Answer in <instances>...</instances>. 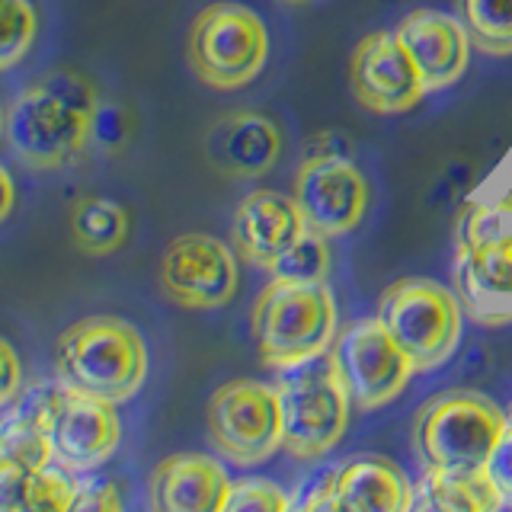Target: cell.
<instances>
[{
    "label": "cell",
    "mask_w": 512,
    "mask_h": 512,
    "mask_svg": "<svg viewBox=\"0 0 512 512\" xmlns=\"http://www.w3.org/2000/svg\"><path fill=\"white\" fill-rule=\"evenodd\" d=\"M378 320L416 372L445 365L461 340V301L432 279L394 282L378 301Z\"/></svg>",
    "instance_id": "cell-7"
},
{
    "label": "cell",
    "mask_w": 512,
    "mask_h": 512,
    "mask_svg": "<svg viewBox=\"0 0 512 512\" xmlns=\"http://www.w3.org/2000/svg\"><path fill=\"white\" fill-rule=\"evenodd\" d=\"M231 477L202 452H176L151 471L148 500L157 512H224Z\"/></svg>",
    "instance_id": "cell-18"
},
{
    "label": "cell",
    "mask_w": 512,
    "mask_h": 512,
    "mask_svg": "<svg viewBox=\"0 0 512 512\" xmlns=\"http://www.w3.org/2000/svg\"><path fill=\"white\" fill-rule=\"evenodd\" d=\"M308 231L292 196L276 189H256L244 196L231 218V240L237 256L272 276L282 256Z\"/></svg>",
    "instance_id": "cell-15"
},
{
    "label": "cell",
    "mask_w": 512,
    "mask_h": 512,
    "mask_svg": "<svg viewBox=\"0 0 512 512\" xmlns=\"http://www.w3.org/2000/svg\"><path fill=\"white\" fill-rule=\"evenodd\" d=\"M503 496L487 474H445L429 471L413 487V509L420 512H496Z\"/></svg>",
    "instance_id": "cell-21"
},
{
    "label": "cell",
    "mask_w": 512,
    "mask_h": 512,
    "mask_svg": "<svg viewBox=\"0 0 512 512\" xmlns=\"http://www.w3.org/2000/svg\"><path fill=\"white\" fill-rule=\"evenodd\" d=\"M23 391V362L10 340L0 336V413H4Z\"/></svg>",
    "instance_id": "cell-30"
},
{
    "label": "cell",
    "mask_w": 512,
    "mask_h": 512,
    "mask_svg": "<svg viewBox=\"0 0 512 512\" xmlns=\"http://www.w3.org/2000/svg\"><path fill=\"white\" fill-rule=\"evenodd\" d=\"M484 474L493 480V487L500 490L503 503L512 506V413H506V429H503L500 442H496V448H493Z\"/></svg>",
    "instance_id": "cell-29"
},
{
    "label": "cell",
    "mask_w": 512,
    "mask_h": 512,
    "mask_svg": "<svg viewBox=\"0 0 512 512\" xmlns=\"http://www.w3.org/2000/svg\"><path fill=\"white\" fill-rule=\"evenodd\" d=\"M407 512L413 509V484L394 461L378 455L346 458L330 471L327 512Z\"/></svg>",
    "instance_id": "cell-19"
},
{
    "label": "cell",
    "mask_w": 512,
    "mask_h": 512,
    "mask_svg": "<svg viewBox=\"0 0 512 512\" xmlns=\"http://www.w3.org/2000/svg\"><path fill=\"white\" fill-rule=\"evenodd\" d=\"M327 240L330 237H324V234L304 231L298 237V244L282 256L276 269H272V276L301 279V282L327 279V272H330V244Z\"/></svg>",
    "instance_id": "cell-26"
},
{
    "label": "cell",
    "mask_w": 512,
    "mask_h": 512,
    "mask_svg": "<svg viewBox=\"0 0 512 512\" xmlns=\"http://www.w3.org/2000/svg\"><path fill=\"white\" fill-rule=\"evenodd\" d=\"M74 474L58 464L20 468L0 464V512H71Z\"/></svg>",
    "instance_id": "cell-20"
},
{
    "label": "cell",
    "mask_w": 512,
    "mask_h": 512,
    "mask_svg": "<svg viewBox=\"0 0 512 512\" xmlns=\"http://www.w3.org/2000/svg\"><path fill=\"white\" fill-rule=\"evenodd\" d=\"M128 212L116 199L87 196L71 212V234L87 256H109L128 240Z\"/></svg>",
    "instance_id": "cell-22"
},
{
    "label": "cell",
    "mask_w": 512,
    "mask_h": 512,
    "mask_svg": "<svg viewBox=\"0 0 512 512\" xmlns=\"http://www.w3.org/2000/svg\"><path fill=\"white\" fill-rule=\"evenodd\" d=\"M458 285L474 317L509 324L500 314L512 301V202L474 205L458 231Z\"/></svg>",
    "instance_id": "cell-8"
},
{
    "label": "cell",
    "mask_w": 512,
    "mask_h": 512,
    "mask_svg": "<svg viewBox=\"0 0 512 512\" xmlns=\"http://www.w3.org/2000/svg\"><path fill=\"white\" fill-rule=\"evenodd\" d=\"M349 84L362 109L375 116H400L426 96V84L394 29H378L349 58Z\"/></svg>",
    "instance_id": "cell-14"
},
{
    "label": "cell",
    "mask_w": 512,
    "mask_h": 512,
    "mask_svg": "<svg viewBox=\"0 0 512 512\" xmlns=\"http://www.w3.org/2000/svg\"><path fill=\"white\" fill-rule=\"evenodd\" d=\"M157 279L164 295L186 311L228 308L240 285L237 250L212 234H180L160 253Z\"/></svg>",
    "instance_id": "cell-12"
},
{
    "label": "cell",
    "mask_w": 512,
    "mask_h": 512,
    "mask_svg": "<svg viewBox=\"0 0 512 512\" xmlns=\"http://www.w3.org/2000/svg\"><path fill=\"white\" fill-rule=\"evenodd\" d=\"M327 352L346 384L352 407L359 410L388 407L404 394L416 372L410 356L394 343V336L384 330L378 317L352 320L343 330H336Z\"/></svg>",
    "instance_id": "cell-11"
},
{
    "label": "cell",
    "mask_w": 512,
    "mask_h": 512,
    "mask_svg": "<svg viewBox=\"0 0 512 512\" xmlns=\"http://www.w3.org/2000/svg\"><path fill=\"white\" fill-rule=\"evenodd\" d=\"M506 429V410L493 397L452 388L416 410L413 448L423 468L445 474H484Z\"/></svg>",
    "instance_id": "cell-4"
},
{
    "label": "cell",
    "mask_w": 512,
    "mask_h": 512,
    "mask_svg": "<svg viewBox=\"0 0 512 512\" xmlns=\"http://www.w3.org/2000/svg\"><path fill=\"white\" fill-rule=\"evenodd\" d=\"M279 125L260 112H228L205 135V160L228 180H260L282 157Z\"/></svg>",
    "instance_id": "cell-17"
},
{
    "label": "cell",
    "mask_w": 512,
    "mask_h": 512,
    "mask_svg": "<svg viewBox=\"0 0 512 512\" xmlns=\"http://www.w3.org/2000/svg\"><path fill=\"white\" fill-rule=\"evenodd\" d=\"M288 493L266 477H240L231 480L228 500H224V512H285L288 509Z\"/></svg>",
    "instance_id": "cell-27"
},
{
    "label": "cell",
    "mask_w": 512,
    "mask_h": 512,
    "mask_svg": "<svg viewBox=\"0 0 512 512\" xmlns=\"http://www.w3.org/2000/svg\"><path fill=\"white\" fill-rule=\"evenodd\" d=\"M0 464H4V448H0Z\"/></svg>",
    "instance_id": "cell-34"
},
{
    "label": "cell",
    "mask_w": 512,
    "mask_h": 512,
    "mask_svg": "<svg viewBox=\"0 0 512 512\" xmlns=\"http://www.w3.org/2000/svg\"><path fill=\"white\" fill-rule=\"evenodd\" d=\"M42 420L52 464L74 477L100 471L122 442L116 404L68 391L64 384L42 391Z\"/></svg>",
    "instance_id": "cell-10"
},
{
    "label": "cell",
    "mask_w": 512,
    "mask_h": 512,
    "mask_svg": "<svg viewBox=\"0 0 512 512\" xmlns=\"http://www.w3.org/2000/svg\"><path fill=\"white\" fill-rule=\"evenodd\" d=\"M276 391L282 404V448L295 461H320L343 442L352 400L330 352L285 368Z\"/></svg>",
    "instance_id": "cell-5"
},
{
    "label": "cell",
    "mask_w": 512,
    "mask_h": 512,
    "mask_svg": "<svg viewBox=\"0 0 512 512\" xmlns=\"http://www.w3.org/2000/svg\"><path fill=\"white\" fill-rule=\"evenodd\" d=\"M186 58L192 74L212 90L228 93L253 84L269 58L263 16L234 0L205 7L189 26Z\"/></svg>",
    "instance_id": "cell-6"
},
{
    "label": "cell",
    "mask_w": 512,
    "mask_h": 512,
    "mask_svg": "<svg viewBox=\"0 0 512 512\" xmlns=\"http://www.w3.org/2000/svg\"><path fill=\"white\" fill-rule=\"evenodd\" d=\"M13 205H16V183H13L10 170L0 164V224L10 218Z\"/></svg>",
    "instance_id": "cell-31"
},
{
    "label": "cell",
    "mask_w": 512,
    "mask_h": 512,
    "mask_svg": "<svg viewBox=\"0 0 512 512\" xmlns=\"http://www.w3.org/2000/svg\"><path fill=\"white\" fill-rule=\"evenodd\" d=\"M420 71L426 93L452 87L471 64V36L464 23L442 10H413L394 26Z\"/></svg>",
    "instance_id": "cell-16"
},
{
    "label": "cell",
    "mask_w": 512,
    "mask_h": 512,
    "mask_svg": "<svg viewBox=\"0 0 512 512\" xmlns=\"http://www.w3.org/2000/svg\"><path fill=\"white\" fill-rule=\"evenodd\" d=\"M39 36V13L32 0H0V74L23 64Z\"/></svg>",
    "instance_id": "cell-25"
},
{
    "label": "cell",
    "mask_w": 512,
    "mask_h": 512,
    "mask_svg": "<svg viewBox=\"0 0 512 512\" xmlns=\"http://www.w3.org/2000/svg\"><path fill=\"white\" fill-rule=\"evenodd\" d=\"M250 330L269 368H295L324 356L336 336V298L330 285L272 276L253 301Z\"/></svg>",
    "instance_id": "cell-3"
},
{
    "label": "cell",
    "mask_w": 512,
    "mask_h": 512,
    "mask_svg": "<svg viewBox=\"0 0 512 512\" xmlns=\"http://www.w3.org/2000/svg\"><path fill=\"white\" fill-rule=\"evenodd\" d=\"M100 96L84 74L58 68L36 77L7 106V141L32 170H58L87 151Z\"/></svg>",
    "instance_id": "cell-1"
},
{
    "label": "cell",
    "mask_w": 512,
    "mask_h": 512,
    "mask_svg": "<svg viewBox=\"0 0 512 512\" xmlns=\"http://www.w3.org/2000/svg\"><path fill=\"white\" fill-rule=\"evenodd\" d=\"M208 439L237 468H256L282 448L276 384L234 378L208 400Z\"/></svg>",
    "instance_id": "cell-9"
},
{
    "label": "cell",
    "mask_w": 512,
    "mask_h": 512,
    "mask_svg": "<svg viewBox=\"0 0 512 512\" xmlns=\"http://www.w3.org/2000/svg\"><path fill=\"white\" fill-rule=\"evenodd\" d=\"M458 20L484 55H512V0H458Z\"/></svg>",
    "instance_id": "cell-24"
},
{
    "label": "cell",
    "mask_w": 512,
    "mask_h": 512,
    "mask_svg": "<svg viewBox=\"0 0 512 512\" xmlns=\"http://www.w3.org/2000/svg\"><path fill=\"white\" fill-rule=\"evenodd\" d=\"M7 135V112H4V106H0V138Z\"/></svg>",
    "instance_id": "cell-33"
},
{
    "label": "cell",
    "mask_w": 512,
    "mask_h": 512,
    "mask_svg": "<svg viewBox=\"0 0 512 512\" xmlns=\"http://www.w3.org/2000/svg\"><path fill=\"white\" fill-rule=\"evenodd\" d=\"M288 7H308V4H317V0H282Z\"/></svg>",
    "instance_id": "cell-32"
},
{
    "label": "cell",
    "mask_w": 512,
    "mask_h": 512,
    "mask_svg": "<svg viewBox=\"0 0 512 512\" xmlns=\"http://www.w3.org/2000/svg\"><path fill=\"white\" fill-rule=\"evenodd\" d=\"M55 375L68 391L109 404L132 400L148 378V343L135 324L116 314H90L55 340Z\"/></svg>",
    "instance_id": "cell-2"
},
{
    "label": "cell",
    "mask_w": 512,
    "mask_h": 512,
    "mask_svg": "<svg viewBox=\"0 0 512 512\" xmlns=\"http://www.w3.org/2000/svg\"><path fill=\"white\" fill-rule=\"evenodd\" d=\"M0 448H4V464H20V468L52 464V448H48L42 420V397L36 404H23L20 410H13L7 420H0Z\"/></svg>",
    "instance_id": "cell-23"
},
{
    "label": "cell",
    "mask_w": 512,
    "mask_h": 512,
    "mask_svg": "<svg viewBox=\"0 0 512 512\" xmlns=\"http://www.w3.org/2000/svg\"><path fill=\"white\" fill-rule=\"evenodd\" d=\"M292 199L308 231L343 237L365 221L368 183L362 170L340 154H308L295 173Z\"/></svg>",
    "instance_id": "cell-13"
},
{
    "label": "cell",
    "mask_w": 512,
    "mask_h": 512,
    "mask_svg": "<svg viewBox=\"0 0 512 512\" xmlns=\"http://www.w3.org/2000/svg\"><path fill=\"white\" fill-rule=\"evenodd\" d=\"M71 509H77V512H119L122 509L119 487L106 477H93V471L77 474Z\"/></svg>",
    "instance_id": "cell-28"
}]
</instances>
